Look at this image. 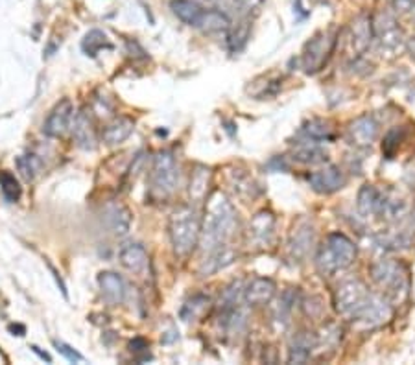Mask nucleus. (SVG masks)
Listing matches in <instances>:
<instances>
[{"label": "nucleus", "mask_w": 415, "mask_h": 365, "mask_svg": "<svg viewBox=\"0 0 415 365\" xmlns=\"http://www.w3.org/2000/svg\"><path fill=\"white\" fill-rule=\"evenodd\" d=\"M381 133V126L373 115H360L347 127V141L355 148H371Z\"/></svg>", "instance_id": "nucleus-11"}, {"label": "nucleus", "mask_w": 415, "mask_h": 365, "mask_svg": "<svg viewBox=\"0 0 415 365\" xmlns=\"http://www.w3.org/2000/svg\"><path fill=\"white\" fill-rule=\"evenodd\" d=\"M108 225L113 234L124 236L132 229V212L124 205H113L108 210Z\"/></svg>", "instance_id": "nucleus-27"}, {"label": "nucleus", "mask_w": 415, "mask_h": 365, "mask_svg": "<svg viewBox=\"0 0 415 365\" xmlns=\"http://www.w3.org/2000/svg\"><path fill=\"white\" fill-rule=\"evenodd\" d=\"M414 20H415V10H414Z\"/></svg>", "instance_id": "nucleus-45"}, {"label": "nucleus", "mask_w": 415, "mask_h": 365, "mask_svg": "<svg viewBox=\"0 0 415 365\" xmlns=\"http://www.w3.org/2000/svg\"><path fill=\"white\" fill-rule=\"evenodd\" d=\"M391 6L395 13H410L415 10V0H393Z\"/></svg>", "instance_id": "nucleus-40"}, {"label": "nucleus", "mask_w": 415, "mask_h": 365, "mask_svg": "<svg viewBox=\"0 0 415 365\" xmlns=\"http://www.w3.org/2000/svg\"><path fill=\"white\" fill-rule=\"evenodd\" d=\"M373 39L375 37H373V23L369 15H360L352 20L351 28H349V46H351L352 54H366Z\"/></svg>", "instance_id": "nucleus-17"}, {"label": "nucleus", "mask_w": 415, "mask_h": 365, "mask_svg": "<svg viewBox=\"0 0 415 365\" xmlns=\"http://www.w3.org/2000/svg\"><path fill=\"white\" fill-rule=\"evenodd\" d=\"M170 10L181 23L198 28L203 19L205 8L200 6L196 0H170Z\"/></svg>", "instance_id": "nucleus-24"}, {"label": "nucleus", "mask_w": 415, "mask_h": 365, "mask_svg": "<svg viewBox=\"0 0 415 365\" xmlns=\"http://www.w3.org/2000/svg\"><path fill=\"white\" fill-rule=\"evenodd\" d=\"M262 4L264 0H235L236 13H238L240 19H251L253 15L259 13Z\"/></svg>", "instance_id": "nucleus-38"}, {"label": "nucleus", "mask_w": 415, "mask_h": 365, "mask_svg": "<svg viewBox=\"0 0 415 365\" xmlns=\"http://www.w3.org/2000/svg\"><path fill=\"white\" fill-rule=\"evenodd\" d=\"M275 283L268 277H255L242 292V299L248 307L259 308L266 307L275 297Z\"/></svg>", "instance_id": "nucleus-18"}, {"label": "nucleus", "mask_w": 415, "mask_h": 365, "mask_svg": "<svg viewBox=\"0 0 415 365\" xmlns=\"http://www.w3.org/2000/svg\"><path fill=\"white\" fill-rule=\"evenodd\" d=\"M32 351H34V352H37V354H39L41 358H43V360H46V361H49V364H50V361H52V358H50V356L46 354V352H41V351H39V347H35V345H34V347H32Z\"/></svg>", "instance_id": "nucleus-44"}, {"label": "nucleus", "mask_w": 415, "mask_h": 365, "mask_svg": "<svg viewBox=\"0 0 415 365\" xmlns=\"http://www.w3.org/2000/svg\"><path fill=\"white\" fill-rule=\"evenodd\" d=\"M148 341L142 340V338H135L133 341H129V351L133 352V354H141V352H146L148 351Z\"/></svg>", "instance_id": "nucleus-41"}, {"label": "nucleus", "mask_w": 415, "mask_h": 365, "mask_svg": "<svg viewBox=\"0 0 415 365\" xmlns=\"http://www.w3.org/2000/svg\"><path fill=\"white\" fill-rule=\"evenodd\" d=\"M229 26H231V20L224 11L205 10L203 19H201L198 28H200L201 32H205V34H227Z\"/></svg>", "instance_id": "nucleus-29"}, {"label": "nucleus", "mask_w": 415, "mask_h": 365, "mask_svg": "<svg viewBox=\"0 0 415 365\" xmlns=\"http://www.w3.org/2000/svg\"><path fill=\"white\" fill-rule=\"evenodd\" d=\"M17 168L25 181H34L41 172V159L37 155H23L17 159Z\"/></svg>", "instance_id": "nucleus-34"}, {"label": "nucleus", "mask_w": 415, "mask_h": 365, "mask_svg": "<svg viewBox=\"0 0 415 365\" xmlns=\"http://www.w3.org/2000/svg\"><path fill=\"white\" fill-rule=\"evenodd\" d=\"M373 283L391 305H401L410 293L408 268L395 258H378L369 268Z\"/></svg>", "instance_id": "nucleus-3"}, {"label": "nucleus", "mask_w": 415, "mask_h": 365, "mask_svg": "<svg viewBox=\"0 0 415 365\" xmlns=\"http://www.w3.org/2000/svg\"><path fill=\"white\" fill-rule=\"evenodd\" d=\"M316 334L307 331L298 332L290 341L288 349V361L290 364H305L312 358V352L316 351Z\"/></svg>", "instance_id": "nucleus-23"}, {"label": "nucleus", "mask_w": 415, "mask_h": 365, "mask_svg": "<svg viewBox=\"0 0 415 365\" xmlns=\"http://www.w3.org/2000/svg\"><path fill=\"white\" fill-rule=\"evenodd\" d=\"M201 216L194 205H181L168 219V236H170L174 253L186 258L200 245Z\"/></svg>", "instance_id": "nucleus-2"}, {"label": "nucleus", "mask_w": 415, "mask_h": 365, "mask_svg": "<svg viewBox=\"0 0 415 365\" xmlns=\"http://www.w3.org/2000/svg\"><path fill=\"white\" fill-rule=\"evenodd\" d=\"M308 185L312 186L318 194H334L338 190H342L347 185V177L340 166L328 165L323 166L319 170L308 174Z\"/></svg>", "instance_id": "nucleus-12"}, {"label": "nucleus", "mask_w": 415, "mask_h": 365, "mask_svg": "<svg viewBox=\"0 0 415 365\" xmlns=\"http://www.w3.org/2000/svg\"><path fill=\"white\" fill-rule=\"evenodd\" d=\"M408 231H410L411 234H415V205L410 212V225H408Z\"/></svg>", "instance_id": "nucleus-43"}, {"label": "nucleus", "mask_w": 415, "mask_h": 365, "mask_svg": "<svg viewBox=\"0 0 415 365\" xmlns=\"http://www.w3.org/2000/svg\"><path fill=\"white\" fill-rule=\"evenodd\" d=\"M135 129V122L129 117H118L108 124V126L102 129V141L108 144V146H117L120 142H124L126 139H129V135Z\"/></svg>", "instance_id": "nucleus-25"}, {"label": "nucleus", "mask_w": 415, "mask_h": 365, "mask_svg": "<svg viewBox=\"0 0 415 365\" xmlns=\"http://www.w3.org/2000/svg\"><path fill=\"white\" fill-rule=\"evenodd\" d=\"M293 161L301 162V165H323L327 162L328 153L325 150L318 146V142H310V144H299L295 150H293Z\"/></svg>", "instance_id": "nucleus-28"}, {"label": "nucleus", "mask_w": 415, "mask_h": 365, "mask_svg": "<svg viewBox=\"0 0 415 365\" xmlns=\"http://www.w3.org/2000/svg\"><path fill=\"white\" fill-rule=\"evenodd\" d=\"M98 286L102 290L103 299L113 307H118L126 301V283L118 273L102 271L98 275Z\"/></svg>", "instance_id": "nucleus-21"}, {"label": "nucleus", "mask_w": 415, "mask_h": 365, "mask_svg": "<svg viewBox=\"0 0 415 365\" xmlns=\"http://www.w3.org/2000/svg\"><path fill=\"white\" fill-rule=\"evenodd\" d=\"M103 49L111 50L113 44L109 43L108 35L103 34L102 30H91V32L83 37L82 50L89 56V58H96L98 52Z\"/></svg>", "instance_id": "nucleus-32"}, {"label": "nucleus", "mask_w": 415, "mask_h": 365, "mask_svg": "<svg viewBox=\"0 0 415 365\" xmlns=\"http://www.w3.org/2000/svg\"><path fill=\"white\" fill-rule=\"evenodd\" d=\"M236 260V251L233 249V245H224V248L212 249L209 253H203L200 264V275L201 277H210L215 275L220 269H225L227 266Z\"/></svg>", "instance_id": "nucleus-19"}, {"label": "nucleus", "mask_w": 415, "mask_h": 365, "mask_svg": "<svg viewBox=\"0 0 415 365\" xmlns=\"http://www.w3.org/2000/svg\"><path fill=\"white\" fill-rule=\"evenodd\" d=\"M382 198L384 192L376 188L375 185H364L358 190L357 210L362 218H378L382 209Z\"/></svg>", "instance_id": "nucleus-22"}, {"label": "nucleus", "mask_w": 415, "mask_h": 365, "mask_svg": "<svg viewBox=\"0 0 415 365\" xmlns=\"http://www.w3.org/2000/svg\"><path fill=\"white\" fill-rule=\"evenodd\" d=\"M0 190H2V194L10 203H15V201H19L20 194H23V190L19 186V181L15 179V176L11 172L2 170L0 172Z\"/></svg>", "instance_id": "nucleus-33"}, {"label": "nucleus", "mask_w": 415, "mask_h": 365, "mask_svg": "<svg viewBox=\"0 0 415 365\" xmlns=\"http://www.w3.org/2000/svg\"><path fill=\"white\" fill-rule=\"evenodd\" d=\"M275 236V216L269 210H260L249 222V240L257 248H268L272 245Z\"/></svg>", "instance_id": "nucleus-16"}, {"label": "nucleus", "mask_w": 415, "mask_h": 365, "mask_svg": "<svg viewBox=\"0 0 415 365\" xmlns=\"http://www.w3.org/2000/svg\"><path fill=\"white\" fill-rule=\"evenodd\" d=\"M212 185V172L209 166L198 165L191 174L189 181V200L191 205H200L209 198V190Z\"/></svg>", "instance_id": "nucleus-20"}, {"label": "nucleus", "mask_w": 415, "mask_h": 365, "mask_svg": "<svg viewBox=\"0 0 415 365\" xmlns=\"http://www.w3.org/2000/svg\"><path fill=\"white\" fill-rule=\"evenodd\" d=\"M238 231V214L225 192L215 190L205 200V214L201 218V253L231 245Z\"/></svg>", "instance_id": "nucleus-1"}, {"label": "nucleus", "mask_w": 415, "mask_h": 365, "mask_svg": "<svg viewBox=\"0 0 415 365\" xmlns=\"http://www.w3.org/2000/svg\"><path fill=\"white\" fill-rule=\"evenodd\" d=\"M295 301H298V292L293 288H288V290H284L281 293V297H279L277 305L274 308V319L279 326L284 328V326L288 325Z\"/></svg>", "instance_id": "nucleus-30"}, {"label": "nucleus", "mask_w": 415, "mask_h": 365, "mask_svg": "<svg viewBox=\"0 0 415 365\" xmlns=\"http://www.w3.org/2000/svg\"><path fill=\"white\" fill-rule=\"evenodd\" d=\"M391 316H393V305L384 295L371 293V297L367 299L362 310L355 316L352 323H360L364 326L375 328V326H381L390 321Z\"/></svg>", "instance_id": "nucleus-10"}, {"label": "nucleus", "mask_w": 415, "mask_h": 365, "mask_svg": "<svg viewBox=\"0 0 415 365\" xmlns=\"http://www.w3.org/2000/svg\"><path fill=\"white\" fill-rule=\"evenodd\" d=\"M373 23V37L378 41L381 44V50L384 52H390V54H395L397 50H401L406 44L404 41V32L399 25H397L395 17L391 13H376L375 17H371Z\"/></svg>", "instance_id": "nucleus-9"}, {"label": "nucleus", "mask_w": 415, "mask_h": 365, "mask_svg": "<svg viewBox=\"0 0 415 365\" xmlns=\"http://www.w3.org/2000/svg\"><path fill=\"white\" fill-rule=\"evenodd\" d=\"M233 185H235V190H236V194L242 198V200H253L255 194H257V183H255L253 179L249 176H235L233 177Z\"/></svg>", "instance_id": "nucleus-36"}, {"label": "nucleus", "mask_w": 415, "mask_h": 365, "mask_svg": "<svg viewBox=\"0 0 415 365\" xmlns=\"http://www.w3.org/2000/svg\"><path fill=\"white\" fill-rule=\"evenodd\" d=\"M251 28H253L251 19H240L238 23L229 26V30H227V49L233 54H238L240 50H244L249 37H251Z\"/></svg>", "instance_id": "nucleus-26"}, {"label": "nucleus", "mask_w": 415, "mask_h": 365, "mask_svg": "<svg viewBox=\"0 0 415 365\" xmlns=\"http://www.w3.org/2000/svg\"><path fill=\"white\" fill-rule=\"evenodd\" d=\"M314 245H316V227H314L312 219L299 218L290 231L288 245H286L290 262L298 264V266L307 262Z\"/></svg>", "instance_id": "nucleus-7"}, {"label": "nucleus", "mask_w": 415, "mask_h": 365, "mask_svg": "<svg viewBox=\"0 0 415 365\" xmlns=\"http://www.w3.org/2000/svg\"><path fill=\"white\" fill-rule=\"evenodd\" d=\"M303 135L312 142H325L334 139V127H332V124L328 120L312 118V120H308L303 126Z\"/></svg>", "instance_id": "nucleus-31"}, {"label": "nucleus", "mask_w": 415, "mask_h": 365, "mask_svg": "<svg viewBox=\"0 0 415 365\" xmlns=\"http://www.w3.org/2000/svg\"><path fill=\"white\" fill-rule=\"evenodd\" d=\"M406 50H408V54H410V58L415 61V37H410V39L406 41Z\"/></svg>", "instance_id": "nucleus-42"}, {"label": "nucleus", "mask_w": 415, "mask_h": 365, "mask_svg": "<svg viewBox=\"0 0 415 365\" xmlns=\"http://www.w3.org/2000/svg\"><path fill=\"white\" fill-rule=\"evenodd\" d=\"M402 141V132L399 127H393L388 132V135L384 136V142H382V153L388 157V159H393L395 151L399 150Z\"/></svg>", "instance_id": "nucleus-37"}, {"label": "nucleus", "mask_w": 415, "mask_h": 365, "mask_svg": "<svg viewBox=\"0 0 415 365\" xmlns=\"http://www.w3.org/2000/svg\"><path fill=\"white\" fill-rule=\"evenodd\" d=\"M371 293L373 292H369V288L362 278H343L342 283L336 286V292H334V307H336L340 316L352 321L355 316L362 310V307L367 302V299L371 297Z\"/></svg>", "instance_id": "nucleus-6"}, {"label": "nucleus", "mask_w": 415, "mask_h": 365, "mask_svg": "<svg viewBox=\"0 0 415 365\" xmlns=\"http://www.w3.org/2000/svg\"><path fill=\"white\" fill-rule=\"evenodd\" d=\"M118 258H120V264L124 266V269L133 273L135 277H150L152 266H150V257H148V251L144 249V245L137 242L124 243L120 248Z\"/></svg>", "instance_id": "nucleus-13"}, {"label": "nucleus", "mask_w": 415, "mask_h": 365, "mask_svg": "<svg viewBox=\"0 0 415 365\" xmlns=\"http://www.w3.org/2000/svg\"><path fill=\"white\" fill-rule=\"evenodd\" d=\"M336 46V34L327 30V32H319L305 44L303 50V68L307 74L319 72L325 65H327L328 58L334 52Z\"/></svg>", "instance_id": "nucleus-8"}, {"label": "nucleus", "mask_w": 415, "mask_h": 365, "mask_svg": "<svg viewBox=\"0 0 415 365\" xmlns=\"http://www.w3.org/2000/svg\"><path fill=\"white\" fill-rule=\"evenodd\" d=\"M209 305H210L209 297H205V295H196V297H192L191 301L186 302L185 307H183L181 316H183L185 321H191V319H196V317L200 316L201 312L205 310V308H209Z\"/></svg>", "instance_id": "nucleus-35"}, {"label": "nucleus", "mask_w": 415, "mask_h": 365, "mask_svg": "<svg viewBox=\"0 0 415 365\" xmlns=\"http://www.w3.org/2000/svg\"><path fill=\"white\" fill-rule=\"evenodd\" d=\"M72 139L76 142V146L82 150L93 151L98 146V133L96 124H94L93 113L91 109L83 108L82 111L76 115L72 126Z\"/></svg>", "instance_id": "nucleus-14"}, {"label": "nucleus", "mask_w": 415, "mask_h": 365, "mask_svg": "<svg viewBox=\"0 0 415 365\" xmlns=\"http://www.w3.org/2000/svg\"><path fill=\"white\" fill-rule=\"evenodd\" d=\"M74 117V105L69 98H65L59 103H56V108L50 111L49 118L44 122L43 132L46 136L52 139H59L67 133L70 126V120Z\"/></svg>", "instance_id": "nucleus-15"}, {"label": "nucleus", "mask_w": 415, "mask_h": 365, "mask_svg": "<svg viewBox=\"0 0 415 365\" xmlns=\"http://www.w3.org/2000/svg\"><path fill=\"white\" fill-rule=\"evenodd\" d=\"M179 183V170L174 153L170 151H159L153 157L152 170H150V188L157 200L170 198Z\"/></svg>", "instance_id": "nucleus-5"}, {"label": "nucleus", "mask_w": 415, "mask_h": 365, "mask_svg": "<svg viewBox=\"0 0 415 365\" xmlns=\"http://www.w3.org/2000/svg\"><path fill=\"white\" fill-rule=\"evenodd\" d=\"M54 347L58 349L59 354H63L65 358H67L69 361H72V364L74 361H83V356L79 354L78 351H74L70 345L63 343V341H54Z\"/></svg>", "instance_id": "nucleus-39"}, {"label": "nucleus", "mask_w": 415, "mask_h": 365, "mask_svg": "<svg viewBox=\"0 0 415 365\" xmlns=\"http://www.w3.org/2000/svg\"><path fill=\"white\" fill-rule=\"evenodd\" d=\"M357 260V245L347 234L331 233L316 253V268L321 277H332L351 268Z\"/></svg>", "instance_id": "nucleus-4"}]
</instances>
